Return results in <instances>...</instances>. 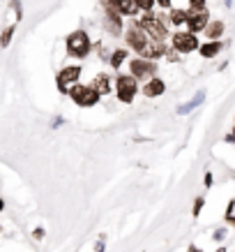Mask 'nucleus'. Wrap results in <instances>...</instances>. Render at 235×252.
<instances>
[{
  "label": "nucleus",
  "instance_id": "f257e3e1",
  "mask_svg": "<svg viewBox=\"0 0 235 252\" xmlns=\"http://www.w3.org/2000/svg\"><path fill=\"white\" fill-rule=\"evenodd\" d=\"M139 79L131 77V74H120L118 81H115V90H118V100L125 102V105H131L134 102V97L139 93V84H136Z\"/></svg>",
  "mask_w": 235,
  "mask_h": 252
},
{
  "label": "nucleus",
  "instance_id": "1a4fd4ad",
  "mask_svg": "<svg viewBox=\"0 0 235 252\" xmlns=\"http://www.w3.org/2000/svg\"><path fill=\"white\" fill-rule=\"evenodd\" d=\"M129 72H131V77H136V79L155 77L157 65L152 61H145V58H134V61L129 63Z\"/></svg>",
  "mask_w": 235,
  "mask_h": 252
},
{
  "label": "nucleus",
  "instance_id": "c85d7f7f",
  "mask_svg": "<svg viewBox=\"0 0 235 252\" xmlns=\"http://www.w3.org/2000/svg\"><path fill=\"white\" fill-rule=\"evenodd\" d=\"M2 209H5V201H2V199H0V210H2Z\"/></svg>",
  "mask_w": 235,
  "mask_h": 252
},
{
  "label": "nucleus",
  "instance_id": "9d476101",
  "mask_svg": "<svg viewBox=\"0 0 235 252\" xmlns=\"http://www.w3.org/2000/svg\"><path fill=\"white\" fill-rule=\"evenodd\" d=\"M104 7H106V17H104L106 30H108L111 35H120V33H122V14L115 7L106 5V2H104Z\"/></svg>",
  "mask_w": 235,
  "mask_h": 252
},
{
  "label": "nucleus",
  "instance_id": "6ab92c4d",
  "mask_svg": "<svg viewBox=\"0 0 235 252\" xmlns=\"http://www.w3.org/2000/svg\"><path fill=\"white\" fill-rule=\"evenodd\" d=\"M171 23H175V26L187 23V12L184 9H171Z\"/></svg>",
  "mask_w": 235,
  "mask_h": 252
},
{
  "label": "nucleus",
  "instance_id": "423d86ee",
  "mask_svg": "<svg viewBox=\"0 0 235 252\" xmlns=\"http://www.w3.org/2000/svg\"><path fill=\"white\" fill-rule=\"evenodd\" d=\"M78 77H81V67H78V65H72V67L60 70L58 79H55V81H58V90H60L62 95H67V93H70V88L78 81Z\"/></svg>",
  "mask_w": 235,
  "mask_h": 252
},
{
  "label": "nucleus",
  "instance_id": "c756f323",
  "mask_svg": "<svg viewBox=\"0 0 235 252\" xmlns=\"http://www.w3.org/2000/svg\"><path fill=\"white\" fill-rule=\"evenodd\" d=\"M217 252H226V248H219V250Z\"/></svg>",
  "mask_w": 235,
  "mask_h": 252
},
{
  "label": "nucleus",
  "instance_id": "ddd939ff",
  "mask_svg": "<svg viewBox=\"0 0 235 252\" xmlns=\"http://www.w3.org/2000/svg\"><path fill=\"white\" fill-rule=\"evenodd\" d=\"M164 53H166L164 42H159V40H155V42H150L148 46H145V51L141 53V58H145V61H155V58H162Z\"/></svg>",
  "mask_w": 235,
  "mask_h": 252
},
{
  "label": "nucleus",
  "instance_id": "bb28decb",
  "mask_svg": "<svg viewBox=\"0 0 235 252\" xmlns=\"http://www.w3.org/2000/svg\"><path fill=\"white\" fill-rule=\"evenodd\" d=\"M224 236H226V229H217V231H215V241H221Z\"/></svg>",
  "mask_w": 235,
  "mask_h": 252
},
{
  "label": "nucleus",
  "instance_id": "393cba45",
  "mask_svg": "<svg viewBox=\"0 0 235 252\" xmlns=\"http://www.w3.org/2000/svg\"><path fill=\"white\" fill-rule=\"evenodd\" d=\"M155 5H159L162 9H168L171 7V0H155Z\"/></svg>",
  "mask_w": 235,
  "mask_h": 252
},
{
  "label": "nucleus",
  "instance_id": "0eeeda50",
  "mask_svg": "<svg viewBox=\"0 0 235 252\" xmlns=\"http://www.w3.org/2000/svg\"><path fill=\"white\" fill-rule=\"evenodd\" d=\"M210 23V14L208 9H192V12H187V26H189V33H200V30H205Z\"/></svg>",
  "mask_w": 235,
  "mask_h": 252
},
{
  "label": "nucleus",
  "instance_id": "39448f33",
  "mask_svg": "<svg viewBox=\"0 0 235 252\" xmlns=\"http://www.w3.org/2000/svg\"><path fill=\"white\" fill-rule=\"evenodd\" d=\"M127 44H129L131 49H136L139 53H143L145 51V46L150 44V40H148V33L141 28V23L136 21L134 26L127 30Z\"/></svg>",
  "mask_w": 235,
  "mask_h": 252
},
{
  "label": "nucleus",
  "instance_id": "6e6552de",
  "mask_svg": "<svg viewBox=\"0 0 235 252\" xmlns=\"http://www.w3.org/2000/svg\"><path fill=\"white\" fill-rule=\"evenodd\" d=\"M173 46H175V51L189 53V51H194V49H199V40H196V35L189 33V30H187V33H175Z\"/></svg>",
  "mask_w": 235,
  "mask_h": 252
},
{
  "label": "nucleus",
  "instance_id": "4be33fe9",
  "mask_svg": "<svg viewBox=\"0 0 235 252\" xmlns=\"http://www.w3.org/2000/svg\"><path fill=\"white\" fill-rule=\"evenodd\" d=\"M136 5H139V9H143V12H150L152 5H155V0H136Z\"/></svg>",
  "mask_w": 235,
  "mask_h": 252
},
{
  "label": "nucleus",
  "instance_id": "4468645a",
  "mask_svg": "<svg viewBox=\"0 0 235 252\" xmlns=\"http://www.w3.org/2000/svg\"><path fill=\"white\" fill-rule=\"evenodd\" d=\"M203 100H205V90H199V93H196V95H194L189 102H184V105L178 106V113H180V116H187V113H192L196 106L203 105Z\"/></svg>",
  "mask_w": 235,
  "mask_h": 252
},
{
  "label": "nucleus",
  "instance_id": "f8f14e48",
  "mask_svg": "<svg viewBox=\"0 0 235 252\" xmlns=\"http://www.w3.org/2000/svg\"><path fill=\"white\" fill-rule=\"evenodd\" d=\"M164 90H166V84L162 81V79H157V77H152L143 86V95L145 97H159V95H164Z\"/></svg>",
  "mask_w": 235,
  "mask_h": 252
},
{
  "label": "nucleus",
  "instance_id": "a211bd4d",
  "mask_svg": "<svg viewBox=\"0 0 235 252\" xmlns=\"http://www.w3.org/2000/svg\"><path fill=\"white\" fill-rule=\"evenodd\" d=\"M125 58H127V51H125V49H115L113 51V56H111V67H113V70H118V67H120L122 63H125Z\"/></svg>",
  "mask_w": 235,
  "mask_h": 252
},
{
  "label": "nucleus",
  "instance_id": "aec40b11",
  "mask_svg": "<svg viewBox=\"0 0 235 252\" xmlns=\"http://www.w3.org/2000/svg\"><path fill=\"white\" fill-rule=\"evenodd\" d=\"M12 35H14V26H9L2 30V35H0V46L5 49V46H9V42H12Z\"/></svg>",
  "mask_w": 235,
  "mask_h": 252
},
{
  "label": "nucleus",
  "instance_id": "412c9836",
  "mask_svg": "<svg viewBox=\"0 0 235 252\" xmlns=\"http://www.w3.org/2000/svg\"><path fill=\"white\" fill-rule=\"evenodd\" d=\"M203 206H205V199H203V197H196V199H194L192 215H194V217H199V213H200V210H203Z\"/></svg>",
  "mask_w": 235,
  "mask_h": 252
},
{
  "label": "nucleus",
  "instance_id": "7ed1b4c3",
  "mask_svg": "<svg viewBox=\"0 0 235 252\" xmlns=\"http://www.w3.org/2000/svg\"><path fill=\"white\" fill-rule=\"evenodd\" d=\"M70 97L76 102L78 106H95L102 95H99L92 86H81V84H74V86L70 88Z\"/></svg>",
  "mask_w": 235,
  "mask_h": 252
},
{
  "label": "nucleus",
  "instance_id": "cd10ccee",
  "mask_svg": "<svg viewBox=\"0 0 235 252\" xmlns=\"http://www.w3.org/2000/svg\"><path fill=\"white\" fill-rule=\"evenodd\" d=\"M33 236H35L37 241H42V238H44V229H35V231H33Z\"/></svg>",
  "mask_w": 235,
  "mask_h": 252
},
{
  "label": "nucleus",
  "instance_id": "a878e982",
  "mask_svg": "<svg viewBox=\"0 0 235 252\" xmlns=\"http://www.w3.org/2000/svg\"><path fill=\"white\" fill-rule=\"evenodd\" d=\"M203 185H205V188H212V174H205V178H203Z\"/></svg>",
  "mask_w": 235,
  "mask_h": 252
},
{
  "label": "nucleus",
  "instance_id": "f03ea898",
  "mask_svg": "<svg viewBox=\"0 0 235 252\" xmlns=\"http://www.w3.org/2000/svg\"><path fill=\"white\" fill-rule=\"evenodd\" d=\"M141 28L148 33V35H152V40H159V42H164L166 37H168V30H166V23L162 21V17H157V14H152V12H145V17L139 21Z\"/></svg>",
  "mask_w": 235,
  "mask_h": 252
},
{
  "label": "nucleus",
  "instance_id": "5701e85b",
  "mask_svg": "<svg viewBox=\"0 0 235 252\" xmlns=\"http://www.w3.org/2000/svg\"><path fill=\"white\" fill-rule=\"evenodd\" d=\"M104 245H106V236L102 234V236H99V241H97V248H95V252H104Z\"/></svg>",
  "mask_w": 235,
  "mask_h": 252
},
{
  "label": "nucleus",
  "instance_id": "f3484780",
  "mask_svg": "<svg viewBox=\"0 0 235 252\" xmlns=\"http://www.w3.org/2000/svg\"><path fill=\"white\" fill-rule=\"evenodd\" d=\"M205 35L210 40H219V37L224 35V21H210L208 28H205Z\"/></svg>",
  "mask_w": 235,
  "mask_h": 252
},
{
  "label": "nucleus",
  "instance_id": "dca6fc26",
  "mask_svg": "<svg viewBox=\"0 0 235 252\" xmlns=\"http://www.w3.org/2000/svg\"><path fill=\"white\" fill-rule=\"evenodd\" d=\"M92 88H95L99 95H106V93L111 90V79H108V74H99V77L92 81Z\"/></svg>",
  "mask_w": 235,
  "mask_h": 252
},
{
  "label": "nucleus",
  "instance_id": "2eb2a0df",
  "mask_svg": "<svg viewBox=\"0 0 235 252\" xmlns=\"http://www.w3.org/2000/svg\"><path fill=\"white\" fill-rule=\"evenodd\" d=\"M199 51L203 58H215V56L221 51V42H219V40H210L208 44H200Z\"/></svg>",
  "mask_w": 235,
  "mask_h": 252
},
{
  "label": "nucleus",
  "instance_id": "20e7f679",
  "mask_svg": "<svg viewBox=\"0 0 235 252\" xmlns=\"http://www.w3.org/2000/svg\"><path fill=\"white\" fill-rule=\"evenodd\" d=\"M67 53L74 56V58H86L90 53V37L83 33V30H76L67 37Z\"/></svg>",
  "mask_w": 235,
  "mask_h": 252
},
{
  "label": "nucleus",
  "instance_id": "b1692460",
  "mask_svg": "<svg viewBox=\"0 0 235 252\" xmlns=\"http://www.w3.org/2000/svg\"><path fill=\"white\" fill-rule=\"evenodd\" d=\"M189 5H192V9H203L205 7V0H189Z\"/></svg>",
  "mask_w": 235,
  "mask_h": 252
},
{
  "label": "nucleus",
  "instance_id": "9b49d317",
  "mask_svg": "<svg viewBox=\"0 0 235 252\" xmlns=\"http://www.w3.org/2000/svg\"><path fill=\"white\" fill-rule=\"evenodd\" d=\"M106 5H111V7H115L120 14H125V17H134L136 12H139V5H136V0H104Z\"/></svg>",
  "mask_w": 235,
  "mask_h": 252
}]
</instances>
